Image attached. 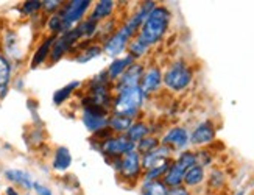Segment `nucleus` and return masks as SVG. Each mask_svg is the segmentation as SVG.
<instances>
[{"instance_id":"f257e3e1","label":"nucleus","mask_w":254,"mask_h":195,"mask_svg":"<svg viewBox=\"0 0 254 195\" xmlns=\"http://www.w3.org/2000/svg\"><path fill=\"white\" fill-rule=\"evenodd\" d=\"M170 22H172L170 9L164 5H156L145 19V22L142 24L139 33L136 35V39L140 41L142 44H145L148 49L156 46L169 31Z\"/></svg>"},{"instance_id":"f03ea898","label":"nucleus","mask_w":254,"mask_h":195,"mask_svg":"<svg viewBox=\"0 0 254 195\" xmlns=\"http://www.w3.org/2000/svg\"><path fill=\"white\" fill-rule=\"evenodd\" d=\"M192 80H193V70L183 60L172 63L162 73V83L172 92L186 91L192 84Z\"/></svg>"},{"instance_id":"7ed1b4c3","label":"nucleus","mask_w":254,"mask_h":195,"mask_svg":"<svg viewBox=\"0 0 254 195\" xmlns=\"http://www.w3.org/2000/svg\"><path fill=\"white\" fill-rule=\"evenodd\" d=\"M143 100H145V95H143L140 88L125 89L119 92L113 100V113L134 119L143 105Z\"/></svg>"},{"instance_id":"20e7f679","label":"nucleus","mask_w":254,"mask_h":195,"mask_svg":"<svg viewBox=\"0 0 254 195\" xmlns=\"http://www.w3.org/2000/svg\"><path fill=\"white\" fill-rule=\"evenodd\" d=\"M91 5H92L91 0H72L67 5H64L61 13H58L63 19V33L72 30L76 22H80L86 16Z\"/></svg>"},{"instance_id":"39448f33","label":"nucleus","mask_w":254,"mask_h":195,"mask_svg":"<svg viewBox=\"0 0 254 195\" xmlns=\"http://www.w3.org/2000/svg\"><path fill=\"white\" fill-rule=\"evenodd\" d=\"M81 121L84 127L89 130L91 133H98L102 130L108 128V110L100 106H83V114H81Z\"/></svg>"},{"instance_id":"423d86ee","label":"nucleus","mask_w":254,"mask_h":195,"mask_svg":"<svg viewBox=\"0 0 254 195\" xmlns=\"http://www.w3.org/2000/svg\"><path fill=\"white\" fill-rule=\"evenodd\" d=\"M98 150L108 158H120L127 155L128 151L136 150V144L131 142L125 134H117V136L108 137L105 142L98 147Z\"/></svg>"},{"instance_id":"0eeeda50","label":"nucleus","mask_w":254,"mask_h":195,"mask_svg":"<svg viewBox=\"0 0 254 195\" xmlns=\"http://www.w3.org/2000/svg\"><path fill=\"white\" fill-rule=\"evenodd\" d=\"M80 38H81V31L78 30V27H73L72 30L65 31L60 38H57V41L53 42V47L50 50V61L52 63L60 61L65 53L80 41Z\"/></svg>"},{"instance_id":"6e6552de","label":"nucleus","mask_w":254,"mask_h":195,"mask_svg":"<svg viewBox=\"0 0 254 195\" xmlns=\"http://www.w3.org/2000/svg\"><path fill=\"white\" fill-rule=\"evenodd\" d=\"M119 172L122 178L128 181H136L140 177L142 172V156L137 150H131L127 155L122 156L120 159V167Z\"/></svg>"},{"instance_id":"1a4fd4ad","label":"nucleus","mask_w":254,"mask_h":195,"mask_svg":"<svg viewBox=\"0 0 254 195\" xmlns=\"http://www.w3.org/2000/svg\"><path fill=\"white\" fill-rule=\"evenodd\" d=\"M162 145L170 147L173 151H184L190 145V134L184 127H173L161 139Z\"/></svg>"},{"instance_id":"9d476101","label":"nucleus","mask_w":254,"mask_h":195,"mask_svg":"<svg viewBox=\"0 0 254 195\" xmlns=\"http://www.w3.org/2000/svg\"><path fill=\"white\" fill-rule=\"evenodd\" d=\"M143 73H145V67H143V64L140 63H134L132 66H129L125 73L117 80V84L114 91L119 94L125 89H129V88H139L140 86V81H142V77Z\"/></svg>"},{"instance_id":"9b49d317","label":"nucleus","mask_w":254,"mask_h":195,"mask_svg":"<svg viewBox=\"0 0 254 195\" xmlns=\"http://www.w3.org/2000/svg\"><path fill=\"white\" fill-rule=\"evenodd\" d=\"M217 137V128L212 121H204L198 124L190 134V145L193 147H204L212 144Z\"/></svg>"},{"instance_id":"f8f14e48","label":"nucleus","mask_w":254,"mask_h":195,"mask_svg":"<svg viewBox=\"0 0 254 195\" xmlns=\"http://www.w3.org/2000/svg\"><path fill=\"white\" fill-rule=\"evenodd\" d=\"M173 158V150L167 145H162L159 144L154 150H151L150 153L147 155H142V169L143 170H148L151 167H156L162 162H165L167 159Z\"/></svg>"},{"instance_id":"ddd939ff","label":"nucleus","mask_w":254,"mask_h":195,"mask_svg":"<svg viewBox=\"0 0 254 195\" xmlns=\"http://www.w3.org/2000/svg\"><path fill=\"white\" fill-rule=\"evenodd\" d=\"M161 84H162V70L158 66H151L145 70V73H143L139 88L143 92V95L147 97L150 94L158 92Z\"/></svg>"},{"instance_id":"4468645a","label":"nucleus","mask_w":254,"mask_h":195,"mask_svg":"<svg viewBox=\"0 0 254 195\" xmlns=\"http://www.w3.org/2000/svg\"><path fill=\"white\" fill-rule=\"evenodd\" d=\"M129 41H131V38H128L124 31L119 28L111 38H108L105 41L103 52L108 53L109 57H119L120 53H124L127 50Z\"/></svg>"},{"instance_id":"2eb2a0df","label":"nucleus","mask_w":254,"mask_h":195,"mask_svg":"<svg viewBox=\"0 0 254 195\" xmlns=\"http://www.w3.org/2000/svg\"><path fill=\"white\" fill-rule=\"evenodd\" d=\"M206 181V169L200 164H195L190 169H187L183 178V186L189 188H198L200 184Z\"/></svg>"},{"instance_id":"dca6fc26","label":"nucleus","mask_w":254,"mask_h":195,"mask_svg":"<svg viewBox=\"0 0 254 195\" xmlns=\"http://www.w3.org/2000/svg\"><path fill=\"white\" fill-rule=\"evenodd\" d=\"M134 63H136V60L132 58V57H129V55L114 60V61L111 63V66H109V67L106 69L109 80H111V81H117V80L125 73V70H127L129 66H132Z\"/></svg>"},{"instance_id":"f3484780","label":"nucleus","mask_w":254,"mask_h":195,"mask_svg":"<svg viewBox=\"0 0 254 195\" xmlns=\"http://www.w3.org/2000/svg\"><path fill=\"white\" fill-rule=\"evenodd\" d=\"M55 41H57V36H53V35H52V36H49V38L38 47V50L35 52V55H33V58H31V69L39 67L41 64L50 57V50H52V47H53V42H55Z\"/></svg>"},{"instance_id":"a211bd4d","label":"nucleus","mask_w":254,"mask_h":195,"mask_svg":"<svg viewBox=\"0 0 254 195\" xmlns=\"http://www.w3.org/2000/svg\"><path fill=\"white\" fill-rule=\"evenodd\" d=\"M131 125H132V119H129L127 116H120V114H114V113H113V116H109L108 128L111 130L113 133L124 134L128 131Z\"/></svg>"},{"instance_id":"6ab92c4d","label":"nucleus","mask_w":254,"mask_h":195,"mask_svg":"<svg viewBox=\"0 0 254 195\" xmlns=\"http://www.w3.org/2000/svg\"><path fill=\"white\" fill-rule=\"evenodd\" d=\"M72 164V155L67 147H58L53 158V169L58 172H65Z\"/></svg>"},{"instance_id":"aec40b11","label":"nucleus","mask_w":254,"mask_h":195,"mask_svg":"<svg viewBox=\"0 0 254 195\" xmlns=\"http://www.w3.org/2000/svg\"><path fill=\"white\" fill-rule=\"evenodd\" d=\"M5 178L11 183H16L19 186L25 188V189H31L33 188V180L24 170H17V169H9L5 170Z\"/></svg>"},{"instance_id":"412c9836","label":"nucleus","mask_w":254,"mask_h":195,"mask_svg":"<svg viewBox=\"0 0 254 195\" xmlns=\"http://www.w3.org/2000/svg\"><path fill=\"white\" fill-rule=\"evenodd\" d=\"M9 81H11V64L3 55H0V99H3L6 95Z\"/></svg>"},{"instance_id":"4be33fe9","label":"nucleus","mask_w":254,"mask_h":195,"mask_svg":"<svg viewBox=\"0 0 254 195\" xmlns=\"http://www.w3.org/2000/svg\"><path fill=\"white\" fill-rule=\"evenodd\" d=\"M114 5H116V2H113V0H100V2H97V5L94 6L89 17L97 20V22H100V20L113 14Z\"/></svg>"},{"instance_id":"5701e85b","label":"nucleus","mask_w":254,"mask_h":195,"mask_svg":"<svg viewBox=\"0 0 254 195\" xmlns=\"http://www.w3.org/2000/svg\"><path fill=\"white\" fill-rule=\"evenodd\" d=\"M125 136L131 140V142L137 144L139 140H142L143 137L150 136V127L145 122H132V125L125 133Z\"/></svg>"},{"instance_id":"b1692460","label":"nucleus","mask_w":254,"mask_h":195,"mask_svg":"<svg viewBox=\"0 0 254 195\" xmlns=\"http://www.w3.org/2000/svg\"><path fill=\"white\" fill-rule=\"evenodd\" d=\"M140 191L142 195H169V188L162 183V180L143 183Z\"/></svg>"},{"instance_id":"393cba45","label":"nucleus","mask_w":254,"mask_h":195,"mask_svg":"<svg viewBox=\"0 0 254 195\" xmlns=\"http://www.w3.org/2000/svg\"><path fill=\"white\" fill-rule=\"evenodd\" d=\"M172 161H173V158L172 159H167L165 162H162V164H159L156 167H151V169L145 170V173H143V183H147V181H156V180L162 178L165 173H167V170H169V167L172 164Z\"/></svg>"},{"instance_id":"a878e982","label":"nucleus","mask_w":254,"mask_h":195,"mask_svg":"<svg viewBox=\"0 0 254 195\" xmlns=\"http://www.w3.org/2000/svg\"><path fill=\"white\" fill-rule=\"evenodd\" d=\"M80 86H81L80 81H72V83H69L67 86H64V88L58 89L57 92L53 94V103H55V105H63V103L72 95V92H73L76 88H80Z\"/></svg>"},{"instance_id":"bb28decb","label":"nucleus","mask_w":254,"mask_h":195,"mask_svg":"<svg viewBox=\"0 0 254 195\" xmlns=\"http://www.w3.org/2000/svg\"><path fill=\"white\" fill-rule=\"evenodd\" d=\"M161 144V140L156 137V136H147V137H143L142 140H139V142L136 144V150L142 155H147L150 153L151 150H154L158 145Z\"/></svg>"},{"instance_id":"cd10ccee","label":"nucleus","mask_w":254,"mask_h":195,"mask_svg":"<svg viewBox=\"0 0 254 195\" xmlns=\"http://www.w3.org/2000/svg\"><path fill=\"white\" fill-rule=\"evenodd\" d=\"M128 55L129 57H132L134 60H139V58H142V57H145L147 55V52H148V47L145 46V44H142L140 41H137L136 38L132 39V41H129V44H128Z\"/></svg>"},{"instance_id":"c85d7f7f","label":"nucleus","mask_w":254,"mask_h":195,"mask_svg":"<svg viewBox=\"0 0 254 195\" xmlns=\"http://www.w3.org/2000/svg\"><path fill=\"white\" fill-rule=\"evenodd\" d=\"M103 53V47L100 46H91V47H87L84 49L83 52H80V55L76 57V61L78 63H87V61H91L97 57H100Z\"/></svg>"},{"instance_id":"c756f323","label":"nucleus","mask_w":254,"mask_h":195,"mask_svg":"<svg viewBox=\"0 0 254 195\" xmlns=\"http://www.w3.org/2000/svg\"><path fill=\"white\" fill-rule=\"evenodd\" d=\"M78 30L81 31V36L92 38L98 31V22L94 19H91V17H86L83 22L78 25Z\"/></svg>"},{"instance_id":"7c9ffc66","label":"nucleus","mask_w":254,"mask_h":195,"mask_svg":"<svg viewBox=\"0 0 254 195\" xmlns=\"http://www.w3.org/2000/svg\"><path fill=\"white\" fill-rule=\"evenodd\" d=\"M47 28L55 35H58V33H63V19L58 13H55L53 16H50L49 19V22H47Z\"/></svg>"},{"instance_id":"2f4dec72","label":"nucleus","mask_w":254,"mask_h":195,"mask_svg":"<svg viewBox=\"0 0 254 195\" xmlns=\"http://www.w3.org/2000/svg\"><path fill=\"white\" fill-rule=\"evenodd\" d=\"M223 183H225L223 172L218 169L212 170L211 175H209V184H211L212 188H220V186H223Z\"/></svg>"},{"instance_id":"473e14b6","label":"nucleus","mask_w":254,"mask_h":195,"mask_svg":"<svg viewBox=\"0 0 254 195\" xmlns=\"http://www.w3.org/2000/svg\"><path fill=\"white\" fill-rule=\"evenodd\" d=\"M41 8H42V2H38V0H35V2H25L24 6H22V13L33 14V13L39 11Z\"/></svg>"},{"instance_id":"72a5a7b5","label":"nucleus","mask_w":254,"mask_h":195,"mask_svg":"<svg viewBox=\"0 0 254 195\" xmlns=\"http://www.w3.org/2000/svg\"><path fill=\"white\" fill-rule=\"evenodd\" d=\"M169 195H190V191L181 184V186L170 188V189H169Z\"/></svg>"},{"instance_id":"f704fd0d","label":"nucleus","mask_w":254,"mask_h":195,"mask_svg":"<svg viewBox=\"0 0 254 195\" xmlns=\"http://www.w3.org/2000/svg\"><path fill=\"white\" fill-rule=\"evenodd\" d=\"M33 189L36 191L38 195H53L52 191L44 186V184H41V183H33Z\"/></svg>"},{"instance_id":"c9c22d12","label":"nucleus","mask_w":254,"mask_h":195,"mask_svg":"<svg viewBox=\"0 0 254 195\" xmlns=\"http://www.w3.org/2000/svg\"><path fill=\"white\" fill-rule=\"evenodd\" d=\"M61 6V2L60 0H49V2H42V8H46L47 11H55V9H58Z\"/></svg>"},{"instance_id":"e433bc0d","label":"nucleus","mask_w":254,"mask_h":195,"mask_svg":"<svg viewBox=\"0 0 254 195\" xmlns=\"http://www.w3.org/2000/svg\"><path fill=\"white\" fill-rule=\"evenodd\" d=\"M5 194H6V195H19V192H17L14 188H6Z\"/></svg>"},{"instance_id":"4c0bfd02","label":"nucleus","mask_w":254,"mask_h":195,"mask_svg":"<svg viewBox=\"0 0 254 195\" xmlns=\"http://www.w3.org/2000/svg\"><path fill=\"white\" fill-rule=\"evenodd\" d=\"M236 195H245V191H239V192H237Z\"/></svg>"}]
</instances>
